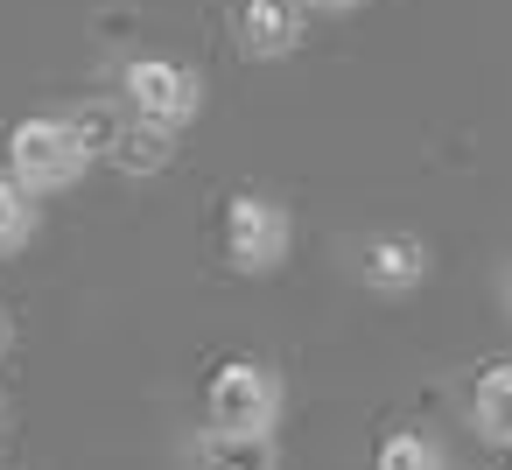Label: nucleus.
Listing matches in <instances>:
<instances>
[{
	"mask_svg": "<svg viewBox=\"0 0 512 470\" xmlns=\"http://www.w3.org/2000/svg\"><path fill=\"white\" fill-rule=\"evenodd\" d=\"M120 106L134 120H155V127L183 134L204 113V71L176 64V57H127L120 64Z\"/></svg>",
	"mask_w": 512,
	"mask_h": 470,
	"instance_id": "obj_4",
	"label": "nucleus"
},
{
	"mask_svg": "<svg viewBox=\"0 0 512 470\" xmlns=\"http://www.w3.org/2000/svg\"><path fill=\"white\" fill-rule=\"evenodd\" d=\"M232 36H239V57H253V64H288V57L302 50V0H239Z\"/></svg>",
	"mask_w": 512,
	"mask_h": 470,
	"instance_id": "obj_6",
	"label": "nucleus"
},
{
	"mask_svg": "<svg viewBox=\"0 0 512 470\" xmlns=\"http://www.w3.org/2000/svg\"><path fill=\"white\" fill-rule=\"evenodd\" d=\"M302 8H316V15H358L365 0H302Z\"/></svg>",
	"mask_w": 512,
	"mask_h": 470,
	"instance_id": "obj_12",
	"label": "nucleus"
},
{
	"mask_svg": "<svg viewBox=\"0 0 512 470\" xmlns=\"http://www.w3.org/2000/svg\"><path fill=\"white\" fill-rule=\"evenodd\" d=\"M43 225V197H29L8 169H0V260H15Z\"/></svg>",
	"mask_w": 512,
	"mask_h": 470,
	"instance_id": "obj_10",
	"label": "nucleus"
},
{
	"mask_svg": "<svg viewBox=\"0 0 512 470\" xmlns=\"http://www.w3.org/2000/svg\"><path fill=\"white\" fill-rule=\"evenodd\" d=\"M505 316H512V267H505Z\"/></svg>",
	"mask_w": 512,
	"mask_h": 470,
	"instance_id": "obj_14",
	"label": "nucleus"
},
{
	"mask_svg": "<svg viewBox=\"0 0 512 470\" xmlns=\"http://www.w3.org/2000/svg\"><path fill=\"white\" fill-rule=\"evenodd\" d=\"M351 274H358L372 295L400 302V295H414V288L435 274V253H428L421 232H365L358 253H351Z\"/></svg>",
	"mask_w": 512,
	"mask_h": 470,
	"instance_id": "obj_5",
	"label": "nucleus"
},
{
	"mask_svg": "<svg viewBox=\"0 0 512 470\" xmlns=\"http://www.w3.org/2000/svg\"><path fill=\"white\" fill-rule=\"evenodd\" d=\"M190 470H281V435H232L204 421L190 435Z\"/></svg>",
	"mask_w": 512,
	"mask_h": 470,
	"instance_id": "obj_8",
	"label": "nucleus"
},
{
	"mask_svg": "<svg viewBox=\"0 0 512 470\" xmlns=\"http://www.w3.org/2000/svg\"><path fill=\"white\" fill-rule=\"evenodd\" d=\"M8 351H15V316L0 309V365H8Z\"/></svg>",
	"mask_w": 512,
	"mask_h": 470,
	"instance_id": "obj_13",
	"label": "nucleus"
},
{
	"mask_svg": "<svg viewBox=\"0 0 512 470\" xmlns=\"http://www.w3.org/2000/svg\"><path fill=\"white\" fill-rule=\"evenodd\" d=\"M99 148L92 134L78 127V113H22L8 127V176L29 190V197H57V190H78L92 176Z\"/></svg>",
	"mask_w": 512,
	"mask_h": 470,
	"instance_id": "obj_1",
	"label": "nucleus"
},
{
	"mask_svg": "<svg viewBox=\"0 0 512 470\" xmlns=\"http://www.w3.org/2000/svg\"><path fill=\"white\" fill-rule=\"evenodd\" d=\"M288 414V379L267 358H225L204 379V421L232 435H274Z\"/></svg>",
	"mask_w": 512,
	"mask_h": 470,
	"instance_id": "obj_2",
	"label": "nucleus"
},
{
	"mask_svg": "<svg viewBox=\"0 0 512 470\" xmlns=\"http://www.w3.org/2000/svg\"><path fill=\"white\" fill-rule=\"evenodd\" d=\"M288 253H295V211L274 190H239L225 204V260H232V274L267 281V274L288 267Z\"/></svg>",
	"mask_w": 512,
	"mask_h": 470,
	"instance_id": "obj_3",
	"label": "nucleus"
},
{
	"mask_svg": "<svg viewBox=\"0 0 512 470\" xmlns=\"http://www.w3.org/2000/svg\"><path fill=\"white\" fill-rule=\"evenodd\" d=\"M372 470H449V449L421 428H393L379 449H372Z\"/></svg>",
	"mask_w": 512,
	"mask_h": 470,
	"instance_id": "obj_11",
	"label": "nucleus"
},
{
	"mask_svg": "<svg viewBox=\"0 0 512 470\" xmlns=\"http://www.w3.org/2000/svg\"><path fill=\"white\" fill-rule=\"evenodd\" d=\"M99 155H106V162H113L120 176H141V183H148V176L176 169V155H183V148H176V134H169V127L120 113V120H113V134L99 141Z\"/></svg>",
	"mask_w": 512,
	"mask_h": 470,
	"instance_id": "obj_7",
	"label": "nucleus"
},
{
	"mask_svg": "<svg viewBox=\"0 0 512 470\" xmlns=\"http://www.w3.org/2000/svg\"><path fill=\"white\" fill-rule=\"evenodd\" d=\"M470 428L491 449H512V358H491L470 379Z\"/></svg>",
	"mask_w": 512,
	"mask_h": 470,
	"instance_id": "obj_9",
	"label": "nucleus"
},
{
	"mask_svg": "<svg viewBox=\"0 0 512 470\" xmlns=\"http://www.w3.org/2000/svg\"><path fill=\"white\" fill-rule=\"evenodd\" d=\"M0 428H8V400H0Z\"/></svg>",
	"mask_w": 512,
	"mask_h": 470,
	"instance_id": "obj_15",
	"label": "nucleus"
}]
</instances>
